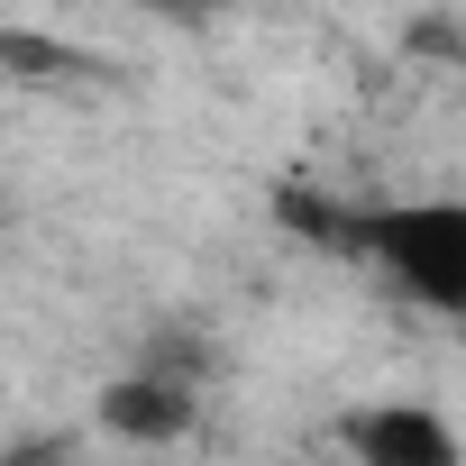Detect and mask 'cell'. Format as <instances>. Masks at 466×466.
<instances>
[{
    "label": "cell",
    "mask_w": 466,
    "mask_h": 466,
    "mask_svg": "<svg viewBox=\"0 0 466 466\" xmlns=\"http://www.w3.org/2000/svg\"><path fill=\"white\" fill-rule=\"evenodd\" d=\"M348 466H466V439L439 402H366L339 420Z\"/></svg>",
    "instance_id": "7a4b0ae2"
},
{
    "label": "cell",
    "mask_w": 466,
    "mask_h": 466,
    "mask_svg": "<svg viewBox=\"0 0 466 466\" xmlns=\"http://www.w3.org/2000/svg\"><path fill=\"white\" fill-rule=\"evenodd\" d=\"M339 238L430 320H466V201L411 192V201H357Z\"/></svg>",
    "instance_id": "6da1fadb"
},
{
    "label": "cell",
    "mask_w": 466,
    "mask_h": 466,
    "mask_svg": "<svg viewBox=\"0 0 466 466\" xmlns=\"http://www.w3.org/2000/svg\"><path fill=\"white\" fill-rule=\"evenodd\" d=\"M101 430L110 439H147V448H165V439H183L192 430V393L183 384H165V375H119L110 393H101Z\"/></svg>",
    "instance_id": "3957f363"
}]
</instances>
